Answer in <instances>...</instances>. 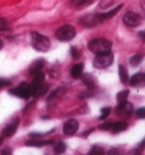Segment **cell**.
Returning a JSON list of instances; mask_svg holds the SVG:
<instances>
[{
	"mask_svg": "<svg viewBox=\"0 0 145 155\" xmlns=\"http://www.w3.org/2000/svg\"><path fill=\"white\" fill-rule=\"evenodd\" d=\"M31 45L38 52H47L51 48L50 39L36 31L31 32Z\"/></svg>",
	"mask_w": 145,
	"mask_h": 155,
	"instance_id": "1",
	"label": "cell"
},
{
	"mask_svg": "<svg viewBox=\"0 0 145 155\" xmlns=\"http://www.w3.org/2000/svg\"><path fill=\"white\" fill-rule=\"evenodd\" d=\"M112 48V43L108 39L105 38H97L92 39L89 43V50L95 53V54H101L111 51Z\"/></svg>",
	"mask_w": 145,
	"mask_h": 155,
	"instance_id": "2",
	"label": "cell"
},
{
	"mask_svg": "<svg viewBox=\"0 0 145 155\" xmlns=\"http://www.w3.org/2000/svg\"><path fill=\"white\" fill-rule=\"evenodd\" d=\"M113 60H114V55L111 51L101 54H96V58L93 59V66L98 69H104L111 66L113 63Z\"/></svg>",
	"mask_w": 145,
	"mask_h": 155,
	"instance_id": "3",
	"label": "cell"
},
{
	"mask_svg": "<svg viewBox=\"0 0 145 155\" xmlns=\"http://www.w3.org/2000/svg\"><path fill=\"white\" fill-rule=\"evenodd\" d=\"M56 36L61 41H69L76 36V30L70 24H65L56 30Z\"/></svg>",
	"mask_w": 145,
	"mask_h": 155,
	"instance_id": "4",
	"label": "cell"
},
{
	"mask_svg": "<svg viewBox=\"0 0 145 155\" xmlns=\"http://www.w3.org/2000/svg\"><path fill=\"white\" fill-rule=\"evenodd\" d=\"M9 94H13L17 98L21 99H28L31 97V90H30V85L27 83H21L15 89L9 90Z\"/></svg>",
	"mask_w": 145,
	"mask_h": 155,
	"instance_id": "5",
	"label": "cell"
},
{
	"mask_svg": "<svg viewBox=\"0 0 145 155\" xmlns=\"http://www.w3.org/2000/svg\"><path fill=\"white\" fill-rule=\"evenodd\" d=\"M123 22L128 27H137L140 25V22H142V17L137 14V13H134V12H128L124 14L123 16Z\"/></svg>",
	"mask_w": 145,
	"mask_h": 155,
	"instance_id": "6",
	"label": "cell"
},
{
	"mask_svg": "<svg viewBox=\"0 0 145 155\" xmlns=\"http://www.w3.org/2000/svg\"><path fill=\"white\" fill-rule=\"evenodd\" d=\"M78 127H79V124L77 121L74 118H70L63 124V133L67 136H72L77 132Z\"/></svg>",
	"mask_w": 145,
	"mask_h": 155,
	"instance_id": "7",
	"label": "cell"
},
{
	"mask_svg": "<svg viewBox=\"0 0 145 155\" xmlns=\"http://www.w3.org/2000/svg\"><path fill=\"white\" fill-rule=\"evenodd\" d=\"M116 113L120 116H130L134 113V106L128 101H124L122 104H119L116 108Z\"/></svg>",
	"mask_w": 145,
	"mask_h": 155,
	"instance_id": "8",
	"label": "cell"
},
{
	"mask_svg": "<svg viewBox=\"0 0 145 155\" xmlns=\"http://www.w3.org/2000/svg\"><path fill=\"white\" fill-rule=\"evenodd\" d=\"M19 124H20V118H15L13 122L9 123V124L2 130V132H1L2 137H5V138L12 137L14 133L16 132L17 127H19Z\"/></svg>",
	"mask_w": 145,
	"mask_h": 155,
	"instance_id": "9",
	"label": "cell"
},
{
	"mask_svg": "<svg viewBox=\"0 0 145 155\" xmlns=\"http://www.w3.org/2000/svg\"><path fill=\"white\" fill-rule=\"evenodd\" d=\"M129 84L133 87H143L145 86V74H136L129 79Z\"/></svg>",
	"mask_w": 145,
	"mask_h": 155,
	"instance_id": "10",
	"label": "cell"
},
{
	"mask_svg": "<svg viewBox=\"0 0 145 155\" xmlns=\"http://www.w3.org/2000/svg\"><path fill=\"white\" fill-rule=\"evenodd\" d=\"M44 82V74L43 72H38L37 75H35V78L32 79V83L30 84V90H31V95H34L36 90Z\"/></svg>",
	"mask_w": 145,
	"mask_h": 155,
	"instance_id": "11",
	"label": "cell"
},
{
	"mask_svg": "<svg viewBox=\"0 0 145 155\" xmlns=\"http://www.w3.org/2000/svg\"><path fill=\"white\" fill-rule=\"evenodd\" d=\"M81 23L84 27H88V28H91V27H96L98 25V23H100L97 18V15H86L81 18Z\"/></svg>",
	"mask_w": 145,
	"mask_h": 155,
	"instance_id": "12",
	"label": "cell"
},
{
	"mask_svg": "<svg viewBox=\"0 0 145 155\" xmlns=\"http://www.w3.org/2000/svg\"><path fill=\"white\" fill-rule=\"evenodd\" d=\"M121 8H122V5H119V6H116L115 8H113L112 11L107 12V13H104V14H97V18H98L99 22L105 21V20H108V18H111V17L114 16L115 14H117Z\"/></svg>",
	"mask_w": 145,
	"mask_h": 155,
	"instance_id": "13",
	"label": "cell"
},
{
	"mask_svg": "<svg viewBox=\"0 0 145 155\" xmlns=\"http://www.w3.org/2000/svg\"><path fill=\"white\" fill-rule=\"evenodd\" d=\"M45 66V60L44 59H39V60H36V61L30 66V69L29 71L31 75H37L38 72H42V69L43 67Z\"/></svg>",
	"mask_w": 145,
	"mask_h": 155,
	"instance_id": "14",
	"label": "cell"
},
{
	"mask_svg": "<svg viewBox=\"0 0 145 155\" xmlns=\"http://www.w3.org/2000/svg\"><path fill=\"white\" fill-rule=\"evenodd\" d=\"M127 127H128L127 123L115 122V123H111V127H110V130H108V131H111L112 133H119V132L124 131Z\"/></svg>",
	"mask_w": 145,
	"mask_h": 155,
	"instance_id": "15",
	"label": "cell"
},
{
	"mask_svg": "<svg viewBox=\"0 0 145 155\" xmlns=\"http://www.w3.org/2000/svg\"><path fill=\"white\" fill-rule=\"evenodd\" d=\"M50 144H53L52 140H40V139H32V140H28L25 143L27 146H32V147H44Z\"/></svg>",
	"mask_w": 145,
	"mask_h": 155,
	"instance_id": "16",
	"label": "cell"
},
{
	"mask_svg": "<svg viewBox=\"0 0 145 155\" xmlns=\"http://www.w3.org/2000/svg\"><path fill=\"white\" fill-rule=\"evenodd\" d=\"M83 70H84L83 63H77V64H75V66L72 68L70 75H72V78H79L83 75Z\"/></svg>",
	"mask_w": 145,
	"mask_h": 155,
	"instance_id": "17",
	"label": "cell"
},
{
	"mask_svg": "<svg viewBox=\"0 0 145 155\" xmlns=\"http://www.w3.org/2000/svg\"><path fill=\"white\" fill-rule=\"evenodd\" d=\"M119 76H120V79H121V83L126 84L128 83L129 81V76H128V70L124 66H119Z\"/></svg>",
	"mask_w": 145,
	"mask_h": 155,
	"instance_id": "18",
	"label": "cell"
},
{
	"mask_svg": "<svg viewBox=\"0 0 145 155\" xmlns=\"http://www.w3.org/2000/svg\"><path fill=\"white\" fill-rule=\"evenodd\" d=\"M82 81H83V83L85 84L90 90H93L96 87V81L91 75H84L83 77H82Z\"/></svg>",
	"mask_w": 145,
	"mask_h": 155,
	"instance_id": "19",
	"label": "cell"
},
{
	"mask_svg": "<svg viewBox=\"0 0 145 155\" xmlns=\"http://www.w3.org/2000/svg\"><path fill=\"white\" fill-rule=\"evenodd\" d=\"M142 61H143V55H142V54H135L134 56L130 58L129 63H130L131 67H137V66H140Z\"/></svg>",
	"mask_w": 145,
	"mask_h": 155,
	"instance_id": "20",
	"label": "cell"
},
{
	"mask_svg": "<svg viewBox=\"0 0 145 155\" xmlns=\"http://www.w3.org/2000/svg\"><path fill=\"white\" fill-rule=\"evenodd\" d=\"M92 1L93 0H70V4L75 7L81 8V7H85V6L92 4Z\"/></svg>",
	"mask_w": 145,
	"mask_h": 155,
	"instance_id": "21",
	"label": "cell"
},
{
	"mask_svg": "<svg viewBox=\"0 0 145 155\" xmlns=\"http://www.w3.org/2000/svg\"><path fill=\"white\" fill-rule=\"evenodd\" d=\"M67 150V146L63 141H58L54 144V152L56 154H61V153H65Z\"/></svg>",
	"mask_w": 145,
	"mask_h": 155,
	"instance_id": "22",
	"label": "cell"
},
{
	"mask_svg": "<svg viewBox=\"0 0 145 155\" xmlns=\"http://www.w3.org/2000/svg\"><path fill=\"white\" fill-rule=\"evenodd\" d=\"M128 94H129L128 90H123V91H121V92H119V93H117V95H116L117 104H122V102H124V101H127Z\"/></svg>",
	"mask_w": 145,
	"mask_h": 155,
	"instance_id": "23",
	"label": "cell"
},
{
	"mask_svg": "<svg viewBox=\"0 0 145 155\" xmlns=\"http://www.w3.org/2000/svg\"><path fill=\"white\" fill-rule=\"evenodd\" d=\"M105 154H106V152L104 150V148H101L100 146H93L90 150L88 155H105Z\"/></svg>",
	"mask_w": 145,
	"mask_h": 155,
	"instance_id": "24",
	"label": "cell"
},
{
	"mask_svg": "<svg viewBox=\"0 0 145 155\" xmlns=\"http://www.w3.org/2000/svg\"><path fill=\"white\" fill-rule=\"evenodd\" d=\"M47 90H49V85L47 84H42L40 86H39L38 89L36 90V92H35V97H40V95H44L46 92H47Z\"/></svg>",
	"mask_w": 145,
	"mask_h": 155,
	"instance_id": "25",
	"label": "cell"
},
{
	"mask_svg": "<svg viewBox=\"0 0 145 155\" xmlns=\"http://www.w3.org/2000/svg\"><path fill=\"white\" fill-rule=\"evenodd\" d=\"M63 87H58L56 91H53L52 93L50 94V97H49V101H52V100L56 99V98H60V95L63 93Z\"/></svg>",
	"mask_w": 145,
	"mask_h": 155,
	"instance_id": "26",
	"label": "cell"
},
{
	"mask_svg": "<svg viewBox=\"0 0 145 155\" xmlns=\"http://www.w3.org/2000/svg\"><path fill=\"white\" fill-rule=\"evenodd\" d=\"M111 113V107H103L101 108V113H100V116H99V120H106V117H108Z\"/></svg>",
	"mask_w": 145,
	"mask_h": 155,
	"instance_id": "27",
	"label": "cell"
},
{
	"mask_svg": "<svg viewBox=\"0 0 145 155\" xmlns=\"http://www.w3.org/2000/svg\"><path fill=\"white\" fill-rule=\"evenodd\" d=\"M9 30V24L6 18H0V31H7Z\"/></svg>",
	"mask_w": 145,
	"mask_h": 155,
	"instance_id": "28",
	"label": "cell"
},
{
	"mask_svg": "<svg viewBox=\"0 0 145 155\" xmlns=\"http://www.w3.org/2000/svg\"><path fill=\"white\" fill-rule=\"evenodd\" d=\"M106 155H124V153L120 148H111L106 152Z\"/></svg>",
	"mask_w": 145,
	"mask_h": 155,
	"instance_id": "29",
	"label": "cell"
},
{
	"mask_svg": "<svg viewBox=\"0 0 145 155\" xmlns=\"http://www.w3.org/2000/svg\"><path fill=\"white\" fill-rule=\"evenodd\" d=\"M135 113H136V116L138 117V118H145V107L136 109Z\"/></svg>",
	"mask_w": 145,
	"mask_h": 155,
	"instance_id": "30",
	"label": "cell"
},
{
	"mask_svg": "<svg viewBox=\"0 0 145 155\" xmlns=\"http://www.w3.org/2000/svg\"><path fill=\"white\" fill-rule=\"evenodd\" d=\"M70 54H72V59H78V56L81 55L79 50H78L77 47H72V48H70Z\"/></svg>",
	"mask_w": 145,
	"mask_h": 155,
	"instance_id": "31",
	"label": "cell"
},
{
	"mask_svg": "<svg viewBox=\"0 0 145 155\" xmlns=\"http://www.w3.org/2000/svg\"><path fill=\"white\" fill-rule=\"evenodd\" d=\"M11 81L5 79V78H0V87H6V86H9L11 85Z\"/></svg>",
	"mask_w": 145,
	"mask_h": 155,
	"instance_id": "32",
	"label": "cell"
},
{
	"mask_svg": "<svg viewBox=\"0 0 145 155\" xmlns=\"http://www.w3.org/2000/svg\"><path fill=\"white\" fill-rule=\"evenodd\" d=\"M1 155H12L11 148H8V147H5L4 150H1Z\"/></svg>",
	"mask_w": 145,
	"mask_h": 155,
	"instance_id": "33",
	"label": "cell"
},
{
	"mask_svg": "<svg viewBox=\"0 0 145 155\" xmlns=\"http://www.w3.org/2000/svg\"><path fill=\"white\" fill-rule=\"evenodd\" d=\"M131 155H142V148H136V150H134L133 152H131Z\"/></svg>",
	"mask_w": 145,
	"mask_h": 155,
	"instance_id": "34",
	"label": "cell"
},
{
	"mask_svg": "<svg viewBox=\"0 0 145 155\" xmlns=\"http://www.w3.org/2000/svg\"><path fill=\"white\" fill-rule=\"evenodd\" d=\"M140 37L142 38V40L145 43V30H143V31H140Z\"/></svg>",
	"mask_w": 145,
	"mask_h": 155,
	"instance_id": "35",
	"label": "cell"
},
{
	"mask_svg": "<svg viewBox=\"0 0 145 155\" xmlns=\"http://www.w3.org/2000/svg\"><path fill=\"white\" fill-rule=\"evenodd\" d=\"M140 6H142V8L145 11V0H142V1H140Z\"/></svg>",
	"mask_w": 145,
	"mask_h": 155,
	"instance_id": "36",
	"label": "cell"
},
{
	"mask_svg": "<svg viewBox=\"0 0 145 155\" xmlns=\"http://www.w3.org/2000/svg\"><path fill=\"white\" fill-rule=\"evenodd\" d=\"M2 47H4V43H2V40L0 39V50H2Z\"/></svg>",
	"mask_w": 145,
	"mask_h": 155,
	"instance_id": "37",
	"label": "cell"
},
{
	"mask_svg": "<svg viewBox=\"0 0 145 155\" xmlns=\"http://www.w3.org/2000/svg\"><path fill=\"white\" fill-rule=\"evenodd\" d=\"M1 143H2V139L0 138V144H1Z\"/></svg>",
	"mask_w": 145,
	"mask_h": 155,
	"instance_id": "38",
	"label": "cell"
}]
</instances>
